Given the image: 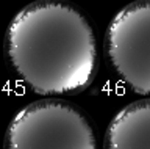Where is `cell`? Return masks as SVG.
<instances>
[{
  "label": "cell",
  "instance_id": "cell-1",
  "mask_svg": "<svg viewBox=\"0 0 150 149\" xmlns=\"http://www.w3.org/2000/svg\"><path fill=\"white\" fill-rule=\"evenodd\" d=\"M6 55L31 90L69 94L89 85L97 49L94 31L81 13L59 0H41L11 21Z\"/></svg>",
  "mask_w": 150,
  "mask_h": 149
},
{
  "label": "cell",
  "instance_id": "cell-2",
  "mask_svg": "<svg viewBox=\"0 0 150 149\" xmlns=\"http://www.w3.org/2000/svg\"><path fill=\"white\" fill-rule=\"evenodd\" d=\"M5 149H97L94 130L72 105L61 101H38L11 119Z\"/></svg>",
  "mask_w": 150,
  "mask_h": 149
},
{
  "label": "cell",
  "instance_id": "cell-3",
  "mask_svg": "<svg viewBox=\"0 0 150 149\" xmlns=\"http://www.w3.org/2000/svg\"><path fill=\"white\" fill-rule=\"evenodd\" d=\"M106 55L127 85L150 94V0L130 3L112 17Z\"/></svg>",
  "mask_w": 150,
  "mask_h": 149
},
{
  "label": "cell",
  "instance_id": "cell-4",
  "mask_svg": "<svg viewBox=\"0 0 150 149\" xmlns=\"http://www.w3.org/2000/svg\"><path fill=\"white\" fill-rule=\"evenodd\" d=\"M105 149H150V101L124 107L111 119Z\"/></svg>",
  "mask_w": 150,
  "mask_h": 149
}]
</instances>
